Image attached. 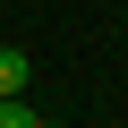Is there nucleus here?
Here are the masks:
<instances>
[{
    "instance_id": "f257e3e1",
    "label": "nucleus",
    "mask_w": 128,
    "mask_h": 128,
    "mask_svg": "<svg viewBox=\"0 0 128 128\" xmlns=\"http://www.w3.org/2000/svg\"><path fill=\"white\" fill-rule=\"evenodd\" d=\"M26 77H34V68H26V51H17V43H0V94H26Z\"/></svg>"
},
{
    "instance_id": "f03ea898",
    "label": "nucleus",
    "mask_w": 128,
    "mask_h": 128,
    "mask_svg": "<svg viewBox=\"0 0 128 128\" xmlns=\"http://www.w3.org/2000/svg\"><path fill=\"white\" fill-rule=\"evenodd\" d=\"M34 120H43V111H34L26 94H0V128H34Z\"/></svg>"
},
{
    "instance_id": "7ed1b4c3",
    "label": "nucleus",
    "mask_w": 128,
    "mask_h": 128,
    "mask_svg": "<svg viewBox=\"0 0 128 128\" xmlns=\"http://www.w3.org/2000/svg\"><path fill=\"white\" fill-rule=\"evenodd\" d=\"M0 43H9V34H0Z\"/></svg>"
}]
</instances>
